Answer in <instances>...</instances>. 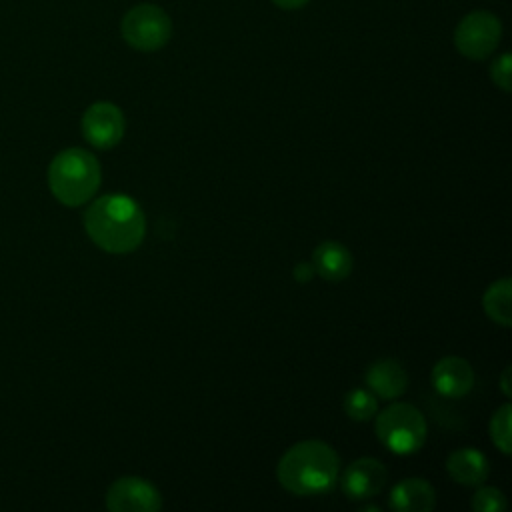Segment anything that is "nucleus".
Returning <instances> with one entry per match:
<instances>
[{
	"mask_svg": "<svg viewBox=\"0 0 512 512\" xmlns=\"http://www.w3.org/2000/svg\"><path fill=\"white\" fill-rule=\"evenodd\" d=\"M84 228L90 240L104 252L128 254L142 244L146 218L132 198L106 194L86 208Z\"/></svg>",
	"mask_w": 512,
	"mask_h": 512,
	"instance_id": "obj_1",
	"label": "nucleus"
},
{
	"mask_svg": "<svg viewBox=\"0 0 512 512\" xmlns=\"http://www.w3.org/2000/svg\"><path fill=\"white\" fill-rule=\"evenodd\" d=\"M340 470L336 450L322 440H304L284 452L276 466L282 488L296 496H318L328 492Z\"/></svg>",
	"mask_w": 512,
	"mask_h": 512,
	"instance_id": "obj_2",
	"label": "nucleus"
},
{
	"mask_svg": "<svg viewBox=\"0 0 512 512\" xmlns=\"http://www.w3.org/2000/svg\"><path fill=\"white\" fill-rule=\"evenodd\" d=\"M102 172L96 156L84 148L58 152L48 166V186L52 196L70 208L86 204L100 188Z\"/></svg>",
	"mask_w": 512,
	"mask_h": 512,
	"instance_id": "obj_3",
	"label": "nucleus"
},
{
	"mask_svg": "<svg viewBox=\"0 0 512 512\" xmlns=\"http://www.w3.org/2000/svg\"><path fill=\"white\" fill-rule=\"evenodd\" d=\"M426 420L422 412L408 402L386 406L376 418L378 440L394 454H414L426 442Z\"/></svg>",
	"mask_w": 512,
	"mask_h": 512,
	"instance_id": "obj_4",
	"label": "nucleus"
},
{
	"mask_svg": "<svg viewBox=\"0 0 512 512\" xmlns=\"http://www.w3.org/2000/svg\"><path fill=\"white\" fill-rule=\"evenodd\" d=\"M124 42L138 52H156L164 48L172 36V20L158 4H136L120 22Z\"/></svg>",
	"mask_w": 512,
	"mask_h": 512,
	"instance_id": "obj_5",
	"label": "nucleus"
},
{
	"mask_svg": "<svg viewBox=\"0 0 512 512\" xmlns=\"http://www.w3.org/2000/svg\"><path fill=\"white\" fill-rule=\"evenodd\" d=\"M502 38V22L490 10L468 12L454 30V46L468 60H486Z\"/></svg>",
	"mask_w": 512,
	"mask_h": 512,
	"instance_id": "obj_6",
	"label": "nucleus"
},
{
	"mask_svg": "<svg viewBox=\"0 0 512 512\" xmlns=\"http://www.w3.org/2000/svg\"><path fill=\"white\" fill-rule=\"evenodd\" d=\"M80 128L88 144L98 150H110L124 138L126 120L116 104L94 102L84 110Z\"/></svg>",
	"mask_w": 512,
	"mask_h": 512,
	"instance_id": "obj_7",
	"label": "nucleus"
},
{
	"mask_svg": "<svg viewBox=\"0 0 512 512\" xmlns=\"http://www.w3.org/2000/svg\"><path fill=\"white\" fill-rule=\"evenodd\" d=\"M106 508L112 512H156L162 508V496L148 480L122 476L108 486Z\"/></svg>",
	"mask_w": 512,
	"mask_h": 512,
	"instance_id": "obj_8",
	"label": "nucleus"
},
{
	"mask_svg": "<svg viewBox=\"0 0 512 512\" xmlns=\"http://www.w3.org/2000/svg\"><path fill=\"white\" fill-rule=\"evenodd\" d=\"M386 468L376 458H358L342 474L340 486L350 500L374 498L386 484Z\"/></svg>",
	"mask_w": 512,
	"mask_h": 512,
	"instance_id": "obj_9",
	"label": "nucleus"
},
{
	"mask_svg": "<svg viewBox=\"0 0 512 512\" xmlns=\"http://www.w3.org/2000/svg\"><path fill=\"white\" fill-rule=\"evenodd\" d=\"M434 390L444 398H462L474 386V370L468 360L460 356H444L430 374Z\"/></svg>",
	"mask_w": 512,
	"mask_h": 512,
	"instance_id": "obj_10",
	"label": "nucleus"
},
{
	"mask_svg": "<svg viewBox=\"0 0 512 512\" xmlns=\"http://www.w3.org/2000/svg\"><path fill=\"white\" fill-rule=\"evenodd\" d=\"M368 390L376 398L394 400L408 388V374L404 366L394 358H380L372 362L364 374Z\"/></svg>",
	"mask_w": 512,
	"mask_h": 512,
	"instance_id": "obj_11",
	"label": "nucleus"
},
{
	"mask_svg": "<svg viewBox=\"0 0 512 512\" xmlns=\"http://www.w3.org/2000/svg\"><path fill=\"white\" fill-rule=\"evenodd\" d=\"M446 470L450 478L464 486H480L490 472L488 458L478 452L476 448H458L448 454L446 458Z\"/></svg>",
	"mask_w": 512,
	"mask_h": 512,
	"instance_id": "obj_12",
	"label": "nucleus"
},
{
	"mask_svg": "<svg viewBox=\"0 0 512 512\" xmlns=\"http://www.w3.org/2000/svg\"><path fill=\"white\" fill-rule=\"evenodd\" d=\"M352 264L354 260L350 250L336 240H324L312 252V266L316 274L330 282H340L348 278V274L352 272Z\"/></svg>",
	"mask_w": 512,
	"mask_h": 512,
	"instance_id": "obj_13",
	"label": "nucleus"
},
{
	"mask_svg": "<svg viewBox=\"0 0 512 512\" xmlns=\"http://www.w3.org/2000/svg\"><path fill=\"white\" fill-rule=\"evenodd\" d=\"M436 506V492L424 478H406L390 492V508L398 512H428Z\"/></svg>",
	"mask_w": 512,
	"mask_h": 512,
	"instance_id": "obj_14",
	"label": "nucleus"
},
{
	"mask_svg": "<svg viewBox=\"0 0 512 512\" xmlns=\"http://www.w3.org/2000/svg\"><path fill=\"white\" fill-rule=\"evenodd\" d=\"M510 292H512L510 278H500V280L492 282L482 296V306H484V312L488 314V318L504 328H508L512 324Z\"/></svg>",
	"mask_w": 512,
	"mask_h": 512,
	"instance_id": "obj_15",
	"label": "nucleus"
},
{
	"mask_svg": "<svg viewBox=\"0 0 512 512\" xmlns=\"http://www.w3.org/2000/svg\"><path fill=\"white\" fill-rule=\"evenodd\" d=\"M378 410V398L368 388H354L344 396V412L356 422L370 420Z\"/></svg>",
	"mask_w": 512,
	"mask_h": 512,
	"instance_id": "obj_16",
	"label": "nucleus"
},
{
	"mask_svg": "<svg viewBox=\"0 0 512 512\" xmlns=\"http://www.w3.org/2000/svg\"><path fill=\"white\" fill-rule=\"evenodd\" d=\"M490 438L502 454H510V404H502L490 420Z\"/></svg>",
	"mask_w": 512,
	"mask_h": 512,
	"instance_id": "obj_17",
	"label": "nucleus"
},
{
	"mask_svg": "<svg viewBox=\"0 0 512 512\" xmlns=\"http://www.w3.org/2000/svg\"><path fill=\"white\" fill-rule=\"evenodd\" d=\"M472 508L476 512H504L506 510V496L492 486H482L472 496Z\"/></svg>",
	"mask_w": 512,
	"mask_h": 512,
	"instance_id": "obj_18",
	"label": "nucleus"
},
{
	"mask_svg": "<svg viewBox=\"0 0 512 512\" xmlns=\"http://www.w3.org/2000/svg\"><path fill=\"white\" fill-rule=\"evenodd\" d=\"M490 78H492V82H494L500 90L510 92L512 82H510V54H508V52L500 54V56L492 62V66H490Z\"/></svg>",
	"mask_w": 512,
	"mask_h": 512,
	"instance_id": "obj_19",
	"label": "nucleus"
},
{
	"mask_svg": "<svg viewBox=\"0 0 512 512\" xmlns=\"http://www.w3.org/2000/svg\"><path fill=\"white\" fill-rule=\"evenodd\" d=\"M314 274H316V270H314V266H312L310 262H298V264L294 266V270H292L294 280H296V282H300V284L310 282Z\"/></svg>",
	"mask_w": 512,
	"mask_h": 512,
	"instance_id": "obj_20",
	"label": "nucleus"
},
{
	"mask_svg": "<svg viewBox=\"0 0 512 512\" xmlns=\"http://www.w3.org/2000/svg\"><path fill=\"white\" fill-rule=\"evenodd\" d=\"M272 4H276L280 10H300L304 8L310 0H270Z\"/></svg>",
	"mask_w": 512,
	"mask_h": 512,
	"instance_id": "obj_21",
	"label": "nucleus"
},
{
	"mask_svg": "<svg viewBox=\"0 0 512 512\" xmlns=\"http://www.w3.org/2000/svg\"><path fill=\"white\" fill-rule=\"evenodd\" d=\"M510 372H512V368H510V366H506V368L502 370V374H500V390L504 392V396H506V398H510V396H512V386H510Z\"/></svg>",
	"mask_w": 512,
	"mask_h": 512,
	"instance_id": "obj_22",
	"label": "nucleus"
}]
</instances>
